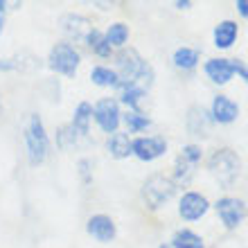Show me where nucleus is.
Wrapping results in <instances>:
<instances>
[{"label": "nucleus", "mask_w": 248, "mask_h": 248, "mask_svg": "<svg viewBox=\"0 0 248 248\" xmlns=\"http://www.w3.org/2000/svg\"><path fill=\"white\" fill-rule=\"evenodd\" d=\"M120 84H138L140 88L149 91V86L154 84V68L133 50V47H122L115 54V68Z\"/></svg>", "instance_id": "f257e3e1"}, {"label": "nucleus", "mask_w": 248, "mask_h": 248, "mask_svg": "<svg viewBox=\"0 0 248 248\" xmlns=\"http://www.w3.org/2000/svg\"><path fill=\"white\" fill-rule=\"evenodd\" d=\"M23 140H25L30 165L39 167L41 163H46L47 154H50V138H47L46 124H43L39 113H30L27 115L25 126H23Z\"/></svg>", "instance_id": "f03ea898"}, {"label": "nucleus", "mask_w": 248, "mask_h": 248, "mask_svg": "<svg viewBox=\"0 0 248 248\" xmlns=\"http://www.w3.org/2000/svg\"><path fill=\"white\" fill-rule=\"evenodd\" d=\"M174 194H176V183L165 174H154L142 185V199L151 210L163 208L165 203L174 199Z\"/></svg>", "instance_id": "7ed1b4c3"}, {"label": "nucleus", "mask_w": 248, "mask_h": 248, "mask_svg": "<svg viewBox=\"0 0 248 248\" xmlns=\"http://www.w3.org/2000/svg\"><path fill=\"white\" fill-rule=\"evenodd\" d=\"M239 167H242V160L232 149H219L215 151L208 160V170L210 174L223 185H230L239 176Z\"/></svg>", "instance_id": "20e7f679"}, {"label": "nucleus", "mask_w": 248, "mask_h": 248, "mask_svg": "<svg viewBox=\"0 0 248 248\" xmlns=\"http://www.w3.org/2000/svg\"><path fill=\"white\" fill-rule=\"evenodd\" d=\"M79 63H81V54L70 43H57L50 50V57H47V65L57 75H63V77H70V79L77 75Z\"/></svg>", "instance_id": "39448f33"}, {"label": "nucleus", "mask_w": 248, "mask_h": 248, "mask_svg": "<svg viewBox=\"0 0 248 248\" xmlns=\"http://www.w3.org/2000/svg\"><path fill=\"white\" fill-rule=\"evenodd\" d=\"M93 118L97 122V126L104 133L113 136L118 131L120 122H122V113H120V102L115 97H104L93 106Z\"/></svg>", "instance_id": "423d86ee"}, {"label": "nucleus", "mask_w": 248, "mask_h": 248, "mask_svg": "<svg viewBox=\"0 0 248 248\" xmlns=\"http://www.w3.org/2000/svg\"><path fill=\"white\" fill-rule=\"evenodd\" d=\"M215 208H217V215H219L221 223L228 230H235L244 221V217H246V205H244L242 199H235V196L219 199Z\"/></svg>", "instance_id": "0eeeda50"}, {"label": "nucleus", "mask_w": 248, "mask_h": 248, "mask_svg": "<svg viewBox=\"0 0 248 248\" xmlns=\"http://www.w3.org/2000/svg\"><path fill=\"white\" fill-rule=\"evenodd\" d=\"M167 151V140L160 136H147V138H138L131 142V154L144 163H151L160 158Z\"/></svg>", "instance_id": "6e6552de"}, {"label": "nucleus", "mask_w": 248, "mask_h": 248, "mask_svg": "<svg viewBox=\"0 0 248 248\" xmlns=\"http://www.w3.org/2000/svg\"><path fill=\"white\" fill-rule=\"evenodd\" d=\"M86 230L93 239H97L99 244H108L118 235V226L108 215H93L86 223Z\"/></svg>", "instance_id": "1a4fd4ad"}, {"label": "nucleus", "mask_w": 248, "mask_h": 248, "mask_svg": "<svg viewBox=\"0 0 248 248\" xmlns=\"http://www.w3.org/2000/svg\"><path fill=\"white\" fill-rule=\"evenodd\" d=\"M208 208H210L208 199L203 194H199V192H187V194H183L181 203H178V212H181V217L185 221H196V219L205 217Z\"/></svg>", "instance_id": "9d476101"}, {"label": "nucleus", "mask_w": 248, "mask_h": 248, "mask_svg": "<svg viewBox=\"0 0 248 248\" xmlns=\"http://www.w3.org/2000/svg\"><path fill=\"white\" fill-rule=\"evenodd\" d=\"M61 30H63L72 41L86 43L88 34L93 32V25L84 14H63V16H61Z\"/></svg>", "instance_id": "9b49d317"}, {"label": "nucleus", "mask_w": 248, "mask_h": 248, "mask_svg": "<svg viewBox=\"0 0 248 248\" xmlns=\"http://www.w3.org/2000/svg\"><path fill=\"white\" fill-rule=\"evenodd\" d=\"M212 120L219 124H230L235 122L237 115H239V106L228 97V95H217L212 99V111H210Z\"/></svg>", "instance_id": "f8f14e48"}, {"label": "nucleus", "mask_w": 248, "mask_h": 248, "mask_svg": "<svg viewBox=\"0 0 248 248\" xmlns=\"http://www.w3.org/2000/svg\"><path fill=\"white\" fill-rule=\"evenodd\" d=\"M205 75L210 77V81L223 86L228 84L232 75H235V68H232V59H210L205 63Z\"/></svg>", "instance_id": "ddd939ff"}, {"label": "nucleus", "mask_w": 248, "mask_h": 248, "mask_svg": "<svg viewBox=\"0 0 248 248\" xmlns=\"http://www.w3.org/2000/svg\"><path fill=\"white\" fill-rule=\"evenodd\" d=\"M210 126H212V118L203 106H192L187 115V131L192 136H208Z\"/></svg>", "instance_id": "4468645a"}, {"label": "nucleus", "mask_w": 248, "mask_h": 248, "mask_svg": "<svg viewBox=\"0 0 248 248\" xmlns=\"http://www.w3.org/2000/svg\"><path fill=\"white\" fill-rule=\"evenodd\" d=\"M237 34H239V27H237L235 20H221L215 27V46L219 50H228L237 41Z\"/></svg>", "instance_id": "2eb2a0df"}, {"label": "nucleus", "mask_w": 248, "mask_h": 248, "mask_svg": "<svg viewBox=\"0 0 248 248\" xmlns=\"http://www.w3.org/2000/svg\"><path fill=\"white\" fill-rule=\"evenodd\" d=\"M91 120H93V104L81 102V104H77L75 113H72L70 126L75 129V133H77V136L86 138V136H88V131H91Z\"/></svg>", "instance_id": "dca6fc26"}, {"label": "nucleus", "mask_w": 248, "mask_h": 248, "mask_svg": "<svg viewBox=\"0 0 248 248\" xmlns=\"http://www.w3.org/2000/svg\"><path fill=\"white\" fill-rule=\"evenodd\" d=\"M118 102L126 104L131 111H138L142 104V97H147V91L140 88L138 84H120L118 86Z\"/></svg>", "instance_id": "f3484780"}, {"label": "nucleus", "mask_w": 248, "mask_h": 248, "mask_svg": "<svg viewBox=\"0 0 248 248\" xmlns=\"http://www.w3.org/2000/svg\"><path fill=\"white\" fill-rule=\"evenodd\" d=\"M131 140L126 133H120V131H115L113 136H108V140H106V151L111 154V158H115V160H122V158H129L131 156Z\"/></svg>", "instance_id": "a211bd4d"}, {"label": "nucleus", "mask_w": 248, "mask_h": 248, "mask_svg": "<svg viewBox=\"0 0 248 248\" xmlns=\"http://www.w3.org/2000/svg\"><path fill=\"white\" fill-rule=\"evenodd\" d=\"M91 79L95 86H102V88H118L120 86V79H118V72L108 68V65H95L91 70Z\"/></svg>", "instance_id": "6ab92c4d"}, {"label": "nucleus", "mask_w": 248, "mask_h": 248, "mask_svg": "<svg viewBox=\"0 0 248 248\" xmlns=\"http://www.w3.org/2000/svg\"><path fill=\"white\" fill-rule=\"evenodd\" d=\"M201 59V52L196 47H178L174 52V65L178 70H192Z\"/></svg>", "instance_id": "aec40b11"}, {"label": "nucleus", "mask_w": 248, "mask_h": 248, "mask_svg": "<svg viewBox=\"0 0 248 248\" xmlns=\"http://www.w3.org/2000/svg\"><path fill=\"white\" fill-rule=\"evenodd\" d=\"M86 46L91 47V50L97 54V57H102V59L111 57V52H113V47L108 46V41H106L104 32H99L97 27H93V32L88 34V39H86Z\"/></svg>", "instance_id": "412c9836"}, {"label": "nucleus", "mask_w": 248, "mask_h": 248, "mask_svg": "<svg viewBox=\"0 0 248 248\" xmlns=\"http://www.w3.org/2000/svg\"><path fill=\"white\" fill-rule=\"evenodd\" d=\"M174 176H176V181L174 183H178V185H187L189 181H192V176H194V167H196V163H192V160H187V158H183L181 154H178V158H176V163H174Z\"/></svg>", "instance_id": "4be33fe9"}, {"label": "nucleus", "mask_w": 248, "mask_h": 248, "mask_svg": "<svg viewBox=\"0 0 248 248\" xmlns=\"http://www.w3.org/2000/svg\"><path fill=\"white\" fill-rule=\"evenodd\" d=\"M104 36L111 47H124V43L129 41V27L124 25V23H113V25H108Z\"/></svg>", "instance_id": "5701e85b"}, {"label": "nucleus", "mask_w": 248, "mask_h": 248, "mask_svg": "<svg viewBox=\"0 0 248 248\" xmlns=\"http://www.w3.org/2000/svg\"><path fill=\"white\" fill-rule=\"evenodd\" d=\"M170 246L171 248H205L203 239L196 232H192V230H178Z\"/></svg>", "instance_id": "b1692460"}, {"label": "nucleus", "mask_w": 248, "mask_h": 248, "mask_svg": "<svg viewBox=\"0 0 248 248\" xmlns=\"http://www.w3.org/2000/svg\"><path fill=\"white\" fill-rule=\"evenodd\" d=\"M124 124H126V129H129V133H140V131H144L147 126H151V120L147 118V115H142L140 111H129L122 115Z\"/></svg>", "instance_id": "393cba45"}, {"label": "nucleus", "mask_w": 248, "mask_h": 248, "mask_svg": "<svg viewBox=\"0 0 248 248\" xmlns=\"http://www.w3.org/2000/svg\"><path fill=\"white\" fill-rule=\"evenodd\" d=\"M77 133H75V129H72L70 124H65V126H61L59 131H57V144H59L61 149H72L75 144H77Z\"/></svg>", "instance_id": "a878e982"}, {"label": "nucleus", "mask_w": 248, "mask_h": 248, "mask_svg": "<svg viewBox=\"0 0 248 248\" xmlns=\"http://www.w3.org/2000/svg\"><path fill=\"white\" fill-rule=\"evenodd\" d=\"M91 167H93V163L88 158H81V160H79V176H81L84 185L91 183Z\"/></svg>", "instance_id": "bb28decb"}, {"label": "nucleus", "mask_w": 248, "mask_h": 248, "mask_svg": "<svg viewBox=\"0 0 248 248\" xmlns=\"http://www.w3.org/2000/svg\"><path fill=\"white\" fill-rule=\"evenodd\" d=\"M232 68H235V72H237V75H239V77H242L244 81H246V84H248V68H246V65H244L239 59H232Z\"/></svg>", "instance_id": "cd10ccee"}, {"label": "nucleus", "mask_w": 248, "mask_h": 248, "mask_svg": "<svg viewBox=\"0 0 248 248\" xmlns=\"http://www.w3.org/2000/svg\"><path fill=\"white\" fill-rule=\"evenodd\" d=\"M237 12L248 20V0H237Z\"/></svg>", "instance_id": "c85d7f7f"}, {"label": "nucleus", "mask_w": 248, "mask_h": 248, "mask_svg": "<svg viewBox=\"0 0 248 248\" xmlns=\"http://www.w3.org/2000/svg\"><path fill=\"white\" fill-rule=\"evenodd\" d=\"M5 12H7V2L5 0H0V34L5 30Z\"/></svg>", "instance_id": "c756f323"}, {"label": "nucleus", "mask_w": 248, "mask_h": 248, "mask_svg": "<svg viewBox=\"0 0 248 248\" xmlns=\"http://www.w3.org/2000/svg\"><path fill=\"white\" fill-rule=\"evenodd\" d=\"M176 7L178 9H187V7H192V2H189V0H178Z\"/></svg>", "instance_id": "7c9ffc66"}, {"label": "nucleus", "mask_w": 248, "mask_h": 248, "mask_svg": "<svg viewBox=\"0 0 248 248\" xmlns=\"http://www.w3.org/2000/svg\"><path fill=\"white\" fill-rule=\"evenodd\" d=\"M160 248H171V246H170V244H163V246H160Z\"/></svg>", "instance_id": "2f4dec72"}, {"label": "nucleus", "mask_w": 248, "mask_h": 248, "mask_svg": "<svg viewBox=\"0 0 248 248\" xmlns=\"http://www.w3.org/2000/svg\"><path fill=\"white\" fill-rule=\"evenodd\" d=\"M0 111H2V102H0Z\"/></svg>", "instance_id": "473e14b6"}]
</instances>
